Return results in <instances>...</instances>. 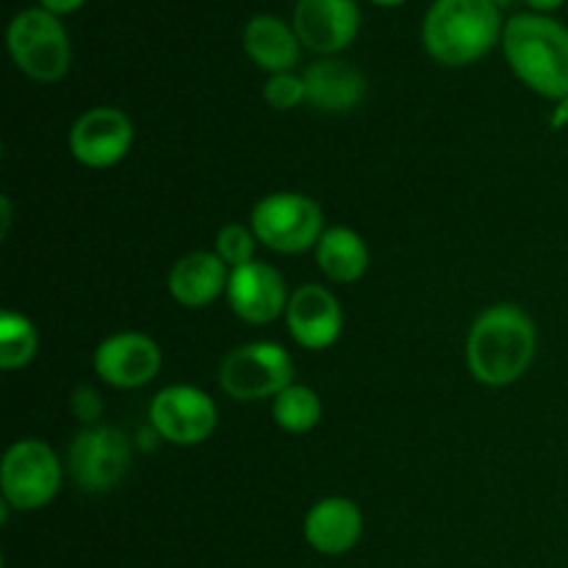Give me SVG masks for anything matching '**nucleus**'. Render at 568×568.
I'll return each mask as SVG.
<instances>
[{"label":"nucleus","instance_id":"obj_9","mask_svg":"<svg viewBox=\"0 0 568 568\" xmlns=\"http://www.w3.org/2000/svg\"><path fill=\"white\" fill-rule=\"evenodd\" d=\"M150 422L164 442L194 447L216 430V405L200 388L170 386L150 403Z\"/></svg>","mask_w":568,"mask_h":568},{"label":"nucleus","instance_id":"obj_20","mask_svg":"<svg viewBox=\"0 0 568 568\" xmlns=\"http://www.w3.org/2000/svg\"><path fill=\"white\" fill-rule=\"evenodd\" d=\"M272 416H275L277 427L286 433H308L320 425L322 419V403L316 392L308 386H288L272 403Z\"/></svg>","mask_w":568,"mask_h":568},{"label":"nucleus","instance_id":"obj_24","mask_svg":"<svg viewBox=\"0 0 568 568\" xmlns=\"http://www.w3.org/2000/svg\"><path fill=\"white\" fill-rule=\"evenodd\" d=\"M83 3H87V0H39V9L50 11V14H55V17H64V14H72V11L81 9Z\"/></svg>","mask_w":568,"mask_h":568},{"label":"nucleus","instance_id":"obj_19","mask_svg":"<svg viewBox=\"0 0 568 568\" xmlns=\"http://www.w3.org/2000/svg\"><path fill=\"white\" fill-rule=\"evenodd\" d=\"M316 261L331 281L355 283L364 277L366 266H369V250H366L364 239L349 227H331L322 233L320 244H316Z\"/></svg>","mask_w":568,"mask_h":568},{"label":"nucleus","instance_id":"obj_17","mask_svg":"<svg viewBox=\"0 0 568 568\" xmlns=\"http://www.w3.org/2000/svg\"><path fill=\"white\" fill-rule=\"evenodd\" d=\"M303 83L305 100L320 111H333V114L355 109L366 94L364 75L355 67H349L347 61L336 59L314 61L303 72Z\"/></svg>","mask_w":568,"mask_h":568},{"label":"nucleus","instance_id":"obj_7","mask_svg":"<svg viewBox=\"0 0 568 568\" xmlns=\"http://www.w3.org/2000/svg\"><path fill=\"white\" fill-rule=\"evenodd\" d=\"M3 497L17 510H39L59 494L61 464L53 449L37 438H26L6 449L0 466Z\"/></svg>","mask_w":568,"mask_h":568},{"label":"nucleus","instance_id":"obj_5","mask_svg":"<svg viewBox=\"0 0 568 568\" xmlns=\"http://www.w3.org/2000/svg\"><path fill=\"white\" fill-rule=\"evenodd\" d=\"M253 233L275 253H305L322 239V209L297 192H275L253 209Z\"/></svg>","mask_w":568,"mask_h":568},{"label":"nucleus","instance_id":"obj_16","mask_svg":"<svg viewBox=\"0 0 568 568\" xmlns=\"http://www.w3.org/2000/svg\"><path fill=\"white\" fill-rule=\"evenodd\" d=\"M225 261L216 253H189L172 264L166 286L175 303L186 308H203L211 305L222 292H227V270Z\"/></svg>","mask_w":568,"mask_h":568},{"label":"nucleus","instance_id":"obj_12","mask_svg":"<svg viewBox=\"0 0 568 568\" xmlns=\"http://www.w3.org/2000/svg\"><path fill=\"white\" fill-rule=\"evenodd\" d=\"M227 303L233 314L247 325H266L286 314V283L281 272L272 270L270 264L250 261V264L236 266L227 277Z\"/></svg>","mask_w":568,"mask_h":568},{"label":"nucleus","instance_id":"obj_25","mask_svg":"<svg viewBox=\"0 0 568 568\" xmlns=\"http://www.w3.org/2000/svg\"><path fill=\"white\" fill-rule=\"evenodd\" d=\"M525 3L530 6V9H536V11H541V14H547V11L560 9V6H564L566 0H525Z\"/></svg>","mask_w":568,"mask_h":568},{"label":"nucleus","instance_id":"obj_11","mask_svg":"<svg viewBox=\"0 0 568 568\" xmlns=\"http://www.w3.org/2000/svg\"><path fill=\"white\" fill-rule=\"evenodd\" d=\"M361 11L355 0H297L294 33L300 44L322 55L338 53L358 37Z\"/></svg>","mask_w":568,"mask_h":568},{"label":"nucleus","instance_id":"obj_18","mask_svg":"<svg viewBox=\"0 0 568 568\" xmlns=\"http://www.w3.org/2000/svg\"><path fill=\"white\" fill-rule=\"evenodd\" d=\"M244 50L261 70L272 72H292V67L300 61V39L294 28L277 17L258 14L244 28Z\"/></svg>","mask_w":568,"mask_h":568},{"label":"nucleus","instance_id":"obj_26","mask_svg":"<svg viewBox=\"0 0 568 568\" xmlns=\"http://www.w3.org/2000/svg\"><path fill=\"white\" fill-rule=\"evenodd\" d=\"M372 3H377V6H399V3H405V0H372Z\"/></svg>","mask_w":568,"mask_h":568},{"label":"nucleus","instance_id":"obj_2","mask_svg":"<svg viewBox=\"0 0 568 568\" xmlns=\"http://www.w3.org/2000/svg\"><path fill=\"white\" fill-rule=\"evenodd\" d=\"M505 59L521 83L549 100H568V28L547 14H516L503 31Z\"/></svg>","mask_w":568,"mask_h":568},{"label":"nucleus","instance_id":"obj_22","mask_svg":"<svg viewBox=\"0 0 568 568\" xmlns=\"http://www.w3.org/2000/svg\"><path fill=\"white\" fill-rule=\"evenodd\" d=\"M253 250H255V233L247 231L239 222H231V225L222 227L216 233V255L225 261L227 266H244L253 261Z\"/></svg>","mask_w":568,"mask_h":568},{"label":"nucleus","instance_id":"obj_10","mask_svg":"<svg viewBox=\"0 0 568 568\" xmlns=\"http://www.w3.org/2000/svg\"><path fill=\"white\" fill-rule=\"evenodd\" d=\"M133 144V122L125 111L100 105L78 116L70 131V150L89 170L120 164Z\"/></svg>","mask_w":568,"mask_h":568},{"label":"nucleus","instance_id":"obj_1","mask_svg":"<svg viewBox=\"0 0 568 568\" xmlns=\"http://www.w3.org/2000/svg\"><path fill=\"white\" fill-rule=\"evenodd\" d=\"M536 347V325L530 316L516 305H494L471 325L466 361L471 375L486 386H510L530 369Z\"/></svg>","mask_w":568,"mask_h":568},{"label":"nucleus","instance_id":"obj_23","mask_svg":"<svg viewBox=\"0 0 568 568\" xmlns=\"http://www.w3.org/2000/svg\"><path fill=\"white\" fill-rule=\"evenodd\" d=\"M264 100L275 111L297 109L300 103H305L303 75H292V72H277V75H272L264 87Z\"/></svg>","mask_w":568,"mask_h":568},{"label":"nucleus","instance_id":"obj_4","mask_svg":"<svg viewBox=\"0 0 568 568\" xmlns=\"http://www.w3.org/2000/svg\"><path fill=\"white\" fill-rule=\"evenodd\" d=\"M9 53L28 78L55 83L70 70V39L55 14L44 9H22L6 31Z\"/></svg>","mask_w":568,"mask_h":568},{"label":"nucleus","instance_id":"obj_3","mask_svg":"<svg viewBox=\"0 0 568 568\" xmlns=\"http://www.w3.org/2000/svg\"><path fill=\"white\" fill-rule=\"evenodd\" d=\"M503 31L494 0H436L425 17L422 39L438 64L466 67L483 59Z\"/></svg>","mask_w":568,"mask_h":568},{"label":"nucleus","instance_id":"obj_6","mask_svg":"<svg viewBox=\"0 0 568 568\" xmlns=\"http://www.w3.org/2000/svg\"><path fill=\"white\" fill-rule=\"evenodd\" d=\"M294 364L281 344L253 342L242 344L220 366V386L233 399H275L283 388L292 386Z\"/></svg>","mask_w":568,"mask_h":568},{"label":"nucleus","instance_id":"obj_21","mask_svg":"<svg viewBox=\"0 0 568 568\" xmlns=\"http://www.w3.org/2000/svg\"><path fill=\"white\" fill-rule=\"evenodd\" d=\"M39 349L37 327L22 314L6 311L0 316V366L3 369H20L33 361Z\"/></svg>","mask_w":568,"mask_h":568},{"label":"nucleus","instance_id":"obj_13","mask_svg":"<svg viewBox=\"0 0 568 568\" xmlns=\"http://www.w3.org/2000/svg\"><path fill=\"white\" fill-rule=\"evenodd\" d=\"M159 369V344L142 333H114L94 353V372L114 388L148 386Z\"/></svg>","mask_w":568,"mask_h":568},{"label":"nucleus","instance_id":"obj_14","mask_svg":"<svg viewBox=\"0 0 568 568\" xmlns=\"http://www.w3.org/2000/svg\"><path fill=\"white\" fill-rule=\"evenodd\" d=\"M286 325L294 342L305 349H325L338 342L344 327L342 305L325 286L305 283L288 297Z\"/></svg>","mask_w":568,"mask_h":568},{"label":"nucleus","instance_id":"obj_15","mask_svg":"<svg viewBox=\"0 0 568 568\" xmlns=\"http://www.w3.org/2000/svg\"><path fill=\"white\" fill-rule=\"evenodd\" d=\"M305 541L322 555H344L361 541L364 516L355 503L344 497H327L305 516Z\"/></svg>","mask_w":568,"mask_h":568},{"label":"nucleus","instance_id":"obj_8","mask_svg":"<svg viewBox=\"0 0 568 568\" xmlns=\"http://www.w3.org/2000/svg\"><path fill=\"white\" fill-rule=\"evenodd\" d=\"M131 466V444L116 427H87L70 447V471L83 491H111Z\"/></svg>","mask_w":568,"mask_h":568}]
</instances>
